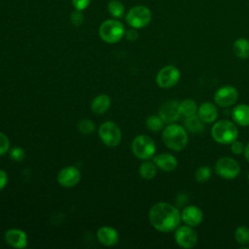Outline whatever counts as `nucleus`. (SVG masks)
Listing matches in <instances>:
<instances>
[{
  "label": "nucleus",
  "instance_id": "obj_1",
  "mask_svg": "<svg viewBox=\"0 0 249 249\" xmlns=\"http://www.w3.org/2000/svg\"><path fill=\"white\" fill-rule=\"evenodd\" d=\"M149 221L154 229L161 232H169L179 227L181 214L172 204L164 201L155 203L149 211Z\"/></svg>",
  "mask_w": 249,
  "mask_h": 249
},
{
  "label": "nucleus",
  "instance_id": "obj_2",
  "mask_svg": "<svg viewBox=\"0 0 249 249\" xmlns=\"http://www.w3.org/2000/svg\"><path fill=\"white\" fill-rule=\"evenodd\" d=\"M164 145L175 152L182 151L188 144V133L184 126L177 124H167L161 133Z\"/></svg>",
  "mask_w": 249,
  "mask_h": 249
},
{
  "label": "nucleus",
  "instance_id": "obj_3",
  "mask_svg": "<svg viewBox=\"0 0 249 249\" xmlns=\"http://www.w3.org/2000/svg\"><path fill=\"white\" fill-rule=\"evenodd\" d=\"M211 135L220 144H231L238 137V129L231 121L219 120L214 123Z\"/></svg>",
  "mask_w": 249,
  "mask_h": 249
},
{
  "label": "nucleus",
  "instance_id": "obj_4",
  "mask_svg": "<svg viewBox=\"0 0 249 249\" xmlns=\"http://www.w3.org/2000/svg\"><path fill=\"white\" fill-rule=\"evenodd\" d=\"M124 26L117 19H107L99 27V36L105 43H118L124 36Z\"/></svg>",
  "mask_w": 249,
  "mask_h": 249
},
{
  "label": "nucleus",
  "instance_id": "obj_5",
  "mask_svg": "<svg viewBox=\"0 0 249 249\" xmlns=\"http://www.w3.org/2000/svg\"><path fill=\"white\" fill-rule=\"evenodd\" d=\"M131 151L137 159L149 160L155 156L156 144L149 135L140 134L132 140Z\"/></svg>",
  "mask_w": 249,
  "mask_h": 249
},
{
  "label": "nucleus",
  "instance_id": "obj_6",
  "mask_svg": "<svg viewBox=\"0 0 249 249\" xmlns=\"http://www.w3.org/2000/svg\"><path fill=\"white\" fill-rule=\"evenodd\" d=\"M98 135L107 147H116L122 140V131L118 124L112 121H106L100 124Z\"/></svg>",
  "mask_w": 249,
  "mask_h": 249
},
{
  "label": "nucleus",
  "instance_id": "obj_7",
  "mask_svg": "<svg viewBox=\"0 0 249 249\" xmlns=\"http://www.w3.org/2000/svg\"><path fill=\"white\" fill-rule=\"evenodd\" d=\"M152 19V14L149 8L143 5L134 6L131 8L126 16L125 20L130 27L140 29L147 26Z\"/></svg>",
  "mask_w": 249,
  "mask_h": 249
},
{
  "label": "nucleus",
  "instance_id": "obj_8",
  "mask_svg": "<svg viewBox=\"0 0 249 249\" xmlns=\"http://www.w3.org/2000/svg\"><path fill=\"white\" fill-rule=\"evenodd\" d=\"M216 173L225 179H234L240 172L239 163L230 157L220 158L215 163Z\"/></svg>",
  "mask_w": 249,
  "mask_h": 249
},
{
  "label": "nucleus",
  "instance_id": "obj_9",
  "mask_svg": "<svg viewBox=\"0 0 249 249\" xmlns=\"http://www.w3.org/2000/svg\"><path fill=\"white\" fill-rule=\"evenodd\" d=\"M180 71L174 65H166L160 69L156 76V82L161 89H170L180 80Z\"/></svg>",
  "mask_w": 249,
  "mask_h": 249
},
{
  "label": "nucleus",
  "instance_id": "obj_10",
  "mask_svg": "<svg viewBox=\"0 0 249 249\" xmlns=\"http://www.w3.org/2000/svg\"><path fill=\"white\" fill-rule=\"evenodd\" d=\"M175 242L182 248H193L197 242V234L191 226L178 227L174 234Z\"/></svg>",
  "mask_w": 249,
  "mask_h": 249
},
{
  "label": "nucleus",
  "instance_id": "obj_11",
  "mask_svg": "<svg viewBox=\"0 0 249 249\" xmlns=\"http://www.w3.org/2000/svg\"><path fill=\"white\" fill-rule=\"evenodd\" d=\"M238 98L237 89L230 85L219 88L214 94V101L220 107H229L236 102Z\"/></svg>",
  "mask_w": 249,
  "mask_h": 249
},
{
  "label": "nucleus",
  "instance_id": "obj_12",
  "mask_svg": "<svg viewBox=\"0 0 249 249\" xmlns=\"http://www.w3.org/2000/svg\"><path fill=\"white\" fill-rule=\"evenodd\" d=\"M56 180L60 186L64 188H72L80 182L81 172L76 166H65L57 173Z\"/></svg>",
  "mask_w": 249,
  "mask_h": 249
},
{
  "label": "nucleus",
  "instance_id": "obj_13",
  "mask_svg": "<svg viewBox=\"0 0 249 249\" xmlns=\"http://www.w3.org/2000/svg\"><path fill=\"white\" fill-rule=\"evenodd\" d=\"M159 116L162 119L164 124H173L181 116L179 110V102L174 99H170L161 104L159 110Z\"/></svg>",
  "mask_w": 249,
  "mask_h": 249
},
{
  "label": "nucleus",
  "instance_id": "obj_14",
  "mask_svg": "<svg viewBox=\"0 0 249 249\" xmlns=\"http://www.w3.org/2000/svg\"><path fill=\"white\" fill-rule=\"evenodd\" d=\"M5 241L12 247L22 249L27 246V235L24 231L20 229H9L4 234Z\"/></svg>",
  "mask_w": 249,
  "mask_h": 249
},
{
  "label": "nucleus",
  "instance_id": "obj_15",
  "mask_svg": "<svg viewBox=\"0 0 249 249\" xmlns=\"http://www.w3.org/2000/svg\"><path fill=\"white\" fill-rule=\"evenodd\" d=\"M96 237L99 243L107 247L116 245L120 239L117 230L109 226L100 227L96 231Z\"/></svg>",
  "mask_w": 249,
  "mask_h": 249
},
{
  "label": "nucleus",
  "instance_id": "obj_16",
  "mask_svg": "<svg viewBox=\"0 0 249 249\" xmlns=\"http://www.w3.org/2000/svg\"><path fill=\"white\" fill-rule=\"evenodd\" d=\"M181 219L186 225L196 227L202 222L203 213L199 207L196 205H188L182 210Z\"/></svg>",
  "mask_w": 249,
  "mask_h": 249
},
{
  "label": "nucleus",
  "instance_id": "obj_17",
  "mask_svg": "<svg viewBox=\"0 0 249 249\" xmlns=\"http://www.w3.org/2000/svg\"><path fill=\"white\" fill-rule=\"evenodd\" d=\"M153 161L158 168L162 171H172L177 167V159L169 153H161L153 157Z\"/></svg>",
  "mask_w": 249,
  "mask_h": 249
},
{
  "label": "nucleus",
  "instance_id": "obj_18",
  "mask_svg": "<svg viewBox=\"0 0 249 249\" xmlns=\"http://www.w3.org/2000/svg\"><path fill=\"white\" fill-rule=\"evenodd\" d=\"M197 116L204 124H212L217 120L218 110L214 103L203 102L197 108Z\"/></svg>",
  "mask_w": 249,
  "mask_h": 249
},
{
  "label": "nucleus",
  "instance_id": "obj_19",
  "mask_svg": "<svg viewBox=\"0 0 249 249\" xmlns=\"http://www.w3.org/2000/svg\"><path fill=\"white\" fill-rule=\"evenodd\" d=\"M231 117L233 121L241 125H249V105L247 104H238L231 110Z\"/></svg>",
  "mask_w": 249,
  "mask_h": 249
},
{
  "label": "nucleus",
  "instance_id": "obj_20",
  "mask_svg": "<svg viewBox=\"0 0 249 249\" xmlns=\"http://www.w3.org/2000/svg\"><path fill=\"white\" fill-rule=\"evenodd\" d=\"M110 106H111V98L105 93L96 95L92 99L91 104H90L91 111L94 114H98V115H101V114H104L105 112H107L108 109L110 108Z\"/></svg>",
  "mask_w": 249,
  "mask_h": 249
},
{
  "label": "nucleus",
  "instance_id": "obj_21",
  "mask_svg": "<svg viewBox=\"0 0 249 249\" xmlns=\"http://www.w3.org/2000/svg\"><path fill=\"white\" fill-rule=\"evenodd\" d=\"M184 126L186 128V130H188L191 133H201L204 128V123L201 121V119L196 114L190 117L185 118L184 121Z\"/></svg>",
  "mask_w": 249,
  "mask_h": 249
},
{
  "label": "nucleus",
  "instance_id": "obj_22",
  "mask_svg": "<svg viewBox=\"0 0 249 249\" xmlns=\"http://www.w3.org/2000/svg\"><path fill=\"white\" fill-rule=\"evenodd\" d=\"M232 52L238 58L246 59L249 57V40L238 38L232 44Z\"/></svg>",
  "mask_w": 249,
  "mask_h": 249
},
{
  "label": "nucleus",
  "instance_id": "obj_23",
  "mask_svg": "<svg viewBox=\"0 0 249 249\" xmlns=\"http://www.w3.org/2000/svg\"><path fill=\"white\" fill-rule=\"evenodd\" d=\"M139 174L145 180L153 179L157 174V166L154 161L145 160L139 166Z\"/></svg>",
  "mask_w": 249,
  "mask_h": 249
},
{
  "label": "nucleus",
  "instance_id": "obj_24",
  "mask_svg": "<svg viewBox=\"0 0 249 249\" xmlns=\"http://www.w3.org/2000/svg\"><path fill=\"white\" fill-rule=\"evenodd\" d=\"M179 110L181 116H184L185 118L196 115L197 113V106L195 100L191 98H187L182 100L179 103Z\"/></svg>",
  "mask_w": 249,
  "mask_h": 249
},
{
  "label": "nucleus",
  "instance_id": "obj_25",
  "mask_svg": "<svg viewBox=\"0 0 249 249\" xmlns=\"http://www.w3.org/2000/svg\"><path fill=\"white\" fill-rule=\"evenodd\" d=\"M164 122L159 115H150L146 119V126L153 132H159L163 128Z\"/></svg>",
  "mask_w": 249,
  "mask_h": 249
},
{
  "label": "nucleus",
  "instance_id": "obj_26",
  "mask_svg": "<svg viewBox=\"0 0 249 249\" xmlns=\"http://www.w3.org/2000/svg\"><path fill=\"white\" fill-rule=\"evenodd\" d=\"M234 239L238 244H249V228L246 226H239L234 231Z\"/></svg>",
  "mask_w": 249,
  "mask_h": 249
},
{
  "label": "nucleus",
  "instance_id": "obj_27",
  "mask_svg": "<svg viewBox=\"0 0 249 249\" xmlns=\"http://www.w3.org/2000/svg\"><path fill=\"white\" fill-rule=\"evenodd\" d=\"M108 11L112 17L116 18H121L124 14V7L120 1L111 0L108 4Z\"/></svg>",
  "mask_w": 249,
  "mask_h": 249
},
{
  "label": "nucleus",
  "instance_id": "obj_28",
  "mask_svg": "<svg viewBox=\"0 0 249 249\" xmlns=\"http://www.w3.org/2000/svg\"><path fill=\"white\" fill-rule=\"evenodd\" d=\"M78 129L82 134H91L95 130V125L92 121L89 119H83L78 124Z\"/></svg>",
  "mask_w": 249,
  "mask_h": 249
},
{
  "label": "nucleus",
  "instance_id": "obj_29",
  "mask_svg": "<svg viewBox=\"0 0 249 249\" xmlns=\"http://www.w3.org/2000/svg\"><path fill=\"white\" fill-rule=\"evenodd\" d=\"M210 176H211V169L205 165L198 167L195 174L196 181L200 182V183L206 182L210 178Z\"/></svg>",
  "mask_w": 249,
  "mask_h": 249
},
{
  "label": "nucleus",
  "instance_id": "obj_30",
  "mask_svg": "<svg viewBox=\"0 0 249 249\" xmlns=\"http://www.w3.org/2000/svg\"><path fill=\"white\" fill-rule=\"evenodd\" d=\"M9 155H10V158L15 161H21L25 159V151L18 146L10 148Z\"/></svg>",
  "mask_w": 249,
  "mask_h": 249
},
{
  "label": "nucleus",
  "instance_id": "obj_31",
  "mask_svg": "<svg viewBox=\"0 0 249 249\" xmlns=\"http://www.w3.org/2000/svg\"><path fill=\"white\" fill-rule=\"evenodd\" d=\"M10 150V140L6 134L0 131V156L5 155Z\"/></svg>",
  "mask_w": 249,
  "mask_h": 249
},
{
  "label": "nucleus",
  "instance_id": "obj_32",
  "mask_svg": "<svg viewBox=\"0 0 249 249\" xmlns=\"http://www.w3.org/2000/svg\"><path fill=\"white\" fill-rule=\"evenodd\" d=\"M70 20L73 25L80 26L84 22V15H83L82 11H80V10L73 11L70 16Z\"/></svg>",
  "mask_w": 249,
  "mask_h": 249
},
{
  "label": "nucleus",
  "instance_id": "obj_33",
  "mask_svg": "<svg viewBox=\"0 0 249 249\" xmlns=\"http://www.w3.org/2000/svg\"><path fill=\"white\" fill-rule=\"evenodd\" d=\"M244 148H245V146L243 145V143L240 141H237V139L235 141H233L231 145V151L236 156L241 155L244 152Z\"/></svg>",
  "mask_w": 249,
  "mask_h": 249
},
{
  "label": "nucleus",
  "instance_id": "obj_34",
  "mask_svg": "<svg viewBox=\"0 0 249 249\" xmlns=\"http://www.w3.org/2000/svg\"><path fill=\"white\" fill-rule=\"evenodd\" d=\"M90 0H72V4L76 10L83 11L89 5Z\"/></svg>",
  "mask_w": 249,
  "mask_h": 249
},
{
  "label": "nucleus",
  "instance_id": "obj_35",
  "mask_svg": "<svg viewBox=\"0 0 249 249\" xmlns=\"http://www.w3.org/2000/svg\"><path fill=\"white\" fill-rule=\"evenodd\" d=\"M124 37L128 40V41H135L138 38V32L136 30V28L131 27L130 29L124 31Z\"/></svg>",
  "mask_w": 249,
  "mask_h": 249
},
{
  "label": "nucleus",
  "instance_id": "obj_36",
  "mask_svg": "<svg viewBox=\"0 0 249 249\" xmlns=\"http://www.w3.org/2000/svg\"><path fill=\"white\" fill-rule=\"evenodd\" d=\"M8 183V174L5 170L0 169V191H2Z\"/></svg>",
  "mask_w": 249,
  "mask_h": 249
},
{
  "label": "nucleus",
  "instance_id": "obj_37",
  "mask_svg": "<svg viewBox=\"0 0 249 249\" xmlns=\"http://www.w3.org/2000/svg\"><path fill=\"white\" fill-rule=\"evenodd\" d=\"M244 157L246 159V160L249 162V142L246 144L245 148H244Z\"/></svg>",
  "mask_w": 249,
  "mask_h": 249
},
{
  "label": "nucleus",
  "instance_id": "obj_38",
  "mask_svg": "<svg viewBox=\"0 0 249 249\" xmlns=\"http://www.w3.org/2000/svg\"><path fill=\"white\" fill-rule=\"evenodd\" d=\"M247 178H248V182H249V173H248V176H247Z\"/></svg>",
  "mask_w": 249,
  "mask_h": 249
}]
</instances>
